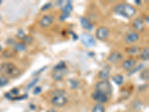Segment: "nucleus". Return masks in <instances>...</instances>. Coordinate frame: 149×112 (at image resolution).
Returning a JSON list of instances; mask_svg holds the SVG:
<instances>
[{
	"label": "nucleus",
	"mask_w": 149,
	"mask_h": 112,
	"mask_svg": "<svg viewBox=\"0 0 149 112\" xmlns=\"http://www.w3.org/2000/svg\"><path fill=\"white\" fill-rule=\"evenodd\" d=\"M114 12L116 14L120 15L122 17L127 19H131L136 13V10L133 6L128 3L122 2L119 3L114 7Z\"/></svg>",
	"instance_id": "f257e3e1"
},
{
	"label": "nucleus",
	"mask_w": 149,
	"mask_h": 112,
	"mask_svg": "<svg viewBox=\"0 0 149 112\" xmlns=\"http://www.w3.org/2000/svg\"><path fill=\"white\" fill-rule=\"evenodd\" d=\"M0 73H2L7 79L8 78L15 79L20 76L21 74V70L13 63L6 62L3 63L0 66Z\"/></svg>",
	"instance_id": "f03ea898"
},
{
	"label": "nucleus",
	"mask_w": 149,
	"mask_h": 112,
	"mask_svg": "<svg viewBox=\"0 0 149 112\" xmlns=\"http://www.w3.org/2000/svg\"><path fill=\"white\" fill-rule=\"evenodd\" d=\"M95 88L96 90L102 92L107 96L112 94L113 92V86L108 80H102L98 82L95 85Z\"/></svg>",
	"instance_id": "7ed1b4c3"
},
{
	"label": "nucleus",
	"mask_w": 149,
	"mask_h": 112,
	"mask_svg": "<svg viewBox=\"0 0 149 112\" xmlns=\"http://www.w3.org/2000/svg\"><path fill=\"white\" fill-rule=\"evenodd\" d=\"M81 41L86 47H93L95 45V40L93 35L87 32H84L81 35Z\"/></svg>",
	"instance_id": "20e7f679"
},
{
	"label": "nucleus",
	"mask_w": 149,
	"mask_h": 112,
	"mask_svg": "<svg viewBox=\"0 0 149 112\" xmlns=\"http://www.w3.org/2000/svg\"><path fill=\"white\" fill-rule=\"evenodd\" d=\"M92 98L94 99L95 101L98 102V104H104L107 103L108 102V96L105 95L102 92L98 91V90H95L92 94Z\"/></svg>",
	"instance_id": "39448f33"
},
{
	"label": "nucleus",
	"mask_w": 149,
	"mask_h": 112,
	"mask_svg": "<svg viewBox=\"0 0 149 112\" xmlns=\"http://www.w3.org/2000/svg\"><path fill=\"white\" fill-rule=\"evenodd\" d=\"M52 105L56 107H63L67 103V99L64 95L54 96L51 100Z\"/></svg>",
	"instance_id": "423d86ee"
},
{
	"label": "nucleus",
	"mask_w": 149,
	"mask_h": 112,
	"mask_svg": "<svg viewBox=\"0 0 149 112\" xmlns=\"http://www.w3.org/2000/svg\"><path fill=\"white\" fill-rule=\"evenodd\" d=\"M110 34V30L108 28L104 27V26H101V27L98 28L95 32V35L96 37L100 40V41H104L108 37Z\"/></svg>",
	"instance_id": "0eeeda50"
},
{
	"label": "nucleus",
	"mask_w": 149,
	"mask_h": 112,
	"mask_svg": "<svg viewBox=\"0 0 149 112\" xmlns=\"http://www.w3.org/2000/svg\"><path fill=\"white\" fill-rule=\"evenodd\" d=\"M122 59H123V55L118 51H114L113 52H111L109 56L107 57L108 62L112 63V64L120 62Z\"/></svg>",
	"instance_id": "6e6552de"
},
{
	"label": "nucleus",
	"mask_w": 149,
	"mask_h": 112,
	"mask_svg": "<svg viewBox=\"0 0 149 112\" xmlns=\"http://www.w3.org/2000/svg\"><path fill=\"white\" fill-rule=\"evenodd\" d=\"M55 20V17L52 14H46L42 17L40 21V26L43 28L50 26Z\"/></svg>",
	"instance_id": "1a4fd4ad"
},
{
	"label": "nucleus",
	"mask_w": 149,
	"mask_h": 112,
	"mask_svg": "<svg viewBox=\"0 0 149 112\" xmlns=\"http://www.w3.org/2000/svg\"><path fill=\"white\" fill-rule=\"evenodd\" d=\"M112 70V67L110 65H106L98 72V77L102 80H107L110 75V72Z\"/></svg>",
	"instance_id": "9d476101"
},
{
	"label": "nucleus",
	"mask_w": 149,
	"mask_h": 112,
	"mask_svg": "<svg viewBox=\"0 0 149 112\" xmlns=\"http://www.w3.org/2000/svg\"><path fill=\"white\" fill-rule=\"evenodd\" d=\"M136 65V60L134 58L127 59L122 63V68L127 71H131Z\"/></svg>",
	"instance_id": "9b49d317"
},
{
	"label": "nucleus",
	"mask_w": 149,
	"mask_h": 112,
	"mask_svg": "<svg viewBox=\"0 0 149 112\" xmlns=\"http://www.w3.org/2000/svg\"><path fill=\"white\" fill-rule=\"evenodd\" d=\"M139 39H140V35L136 31H132V32L127 34L125 37L126 43H133L136 42Z\"/></svg>",
	"instance_id": "f8f14e48"
},
{
	"label": "nucleus",
	"mask_w": 149,
	"mask_h": 112,
	"mask_svg": "<svg viewBox=\"0 0 149 112\" xmlns=\"http://www.w3.org/2000/svg\"><path fill=\"white\" fill-rule=\"evenodd\" d=\"M132 26L136 31H143L145 29V23L141 18H136L133 20Z\"/></svg>",
	"instance_id": "ddd939ff"
},
{
	"label": "nucleus",
	"mask_w": 149,
	"mask_h": 112,
	"mask_svg": "<svg viewBox=\"0 0 149 112\" xmlns=\"http://www.w3.org/2000/svg\"><path fill=\"white\" fill-rule=\"evenodd\" d=\"M67 73V69L65 70H54L52 73V78L55 81H61Z\"/></svg>",
	"instance_id": "4468645a"
},
{
	"label": "nucleus",
	"mask_w": 149,
	"mask_h": 112,
	"mask_svg": "<svg viewBox=\"0 0 149 112\" xmlns=\"http://www.w3.org/2000/svg\"><path fill=\"white\" fill-rule=\"evenodd\" d=\"M80 22L81 24V26L84 28L85 30H87V31H92L93 29V24L90 22V21L88 20L87 17H82L80 19Z\"/></svg>",
	"instance_id": "2eb2a0df"
},
{
	"label": "nucleus",
	"mask_w": 149,
	"mask_h": 112,
	"mask_svg": "<svg viewBox=\"0 0 149 112\" xmlns=\"http://www.w3.org/2000/svg\"><path fill=\"white\" fill-rule=\"evenodd\" d=\"M16 54H17V52L14 49L8 48V49H6L2 52V57L5 58H11L15 57Z\"/></svg>",
	"instance_id": "dca6fc26"
},
{
	"label": "nucleus",
	"mask_w": 149,
	"mask_h": 112,
	"mask_svg": "<svg viewBox=\"0 0 149 112\" xmlns=\"http://www.w3.org/2000/svg\"><path fill=\"white\" fill-rule=\"evenodd\" d=\"M14 50L16 52H22L26 51V44L23 42H18L15 43L14 46Z\"/></svg>",
	"instance_id": "f3484780"
},
{
	"label": "nucleus",
	"mask_w": 149,
	"mask_h": 112,
	"mask_svg": "<svg viewBox=\"0 0 149 112\" xmlns=\"http://www.w3.org/2000/svg\"><path fill=\"white\" fill-rule=\"evenodd\" d=\"M140 47L137 46H132L128 48H126V52L131 55H136V54L140 53Z\"/></svg>",
	"instance_id": "a211bd4d"
},
{
	"label": "nucleus",
	"mask_w": 149,
	"mask_h": 112,
	"mask_svg": "<svg viewBox=\"0 0 149 112\" xmlns=\"http://www.w3.org/2000/svg\"><path fill=\"white\" fill-rule=\"evenodd\" d=\"M113 81H114L115 84H116L117 85H122V83L124 81V77L123 75L121 74H116L113 77Z\"/></svg>",
	"instance_id": "6ab92c4d"
},
{
	"label": "nucleus",
	"mask_w": 149,
	"mask_h": 112,
	"mask_svg": "<svg viewBox=\"0 0 149 112\" xmlns=\"http://www.w3.org/2000/svg\"><path fill=\"white\" fill-rule=\"evenodd\" d=\"M140 58L143 61H148L149 58V48L146 47L142 52V53L140 54Z\"/></svg>",
	"instance_id": "aec40b11"
},
{
	"label": "nucleus",
	"mask_w": 149,
	"mask_h": 112,
	"mask_svg": "<svg viewBox=\"0 0 149 112\" xmlns=\"http://www.w3.org/2000/svg\"><path fill=\"white\" fill-rule=\"evenodd\" d=\"M73 9V7H72V5L70 2H68L66 5H64L62 8V11H63V13H66V14H70L71 13V11H72Z\"/></svg>",
	"instance_id": "412c9836"
},
{
	"label": "nucleus",
	"mask_w": 149,
	"mask_h": 112,
	"mask_svg": "<svg viewBox=\"0 0 149 112\" xmlns=\"http://www.w3.org/2000/svg\"><path fill=\"white\" fill-rule=\"evenodd\" d=\"M68 83L69 84V86L71 87V88L74 89V88H77L79 85H80V82L79 81H78L77 79H70L68 81Z\"/></svg>",
	"instance_id": "4be33fe9"
},
{
	"label": "nucleus",
	"mask_w": 149,
	"mask_h": 112,
	"mask_svg": "<svg viewBox=\"0 0 149 112\" xmlns=\"http://www.w3.org/2000/svg\"><path fill=\"white\" fill-rule=\"evenodd\" d=\"M93 112H105V108L102 104H96L93 109Z\"/></svg>",
	"instance_id": "5701e85b"
},
{
	"label": "nucleus",
	"mask_w": 149,
	"mask_h": 112,
	"mask_svg": "<svg viewBox=\"0 0 149 112\" xmlns=\"http://www.w3.org/2000/svg\"><path fill=\"white\" fill-rule=\"evenodd\" d=\"M140 78H141L142 80H148V69H146V70L141 71V73H140Z\"/></svg>",
	"instance_id": "b1692460"
},
{
	"label": "nucleus",
	"mask_w": 149,
	"mask_h": 112,
	"mask_svg": "<svg viewBox=\"0 0 149 112\" xmlns=\"http://www.w3.org/2000/svg\"><path fill=\"white\" fill-rule=\"evenodd\" d=\"M9 83V80L5 76H0V88H2V87H5Z\"/></svg>",
	"instance_id": "393cba45"
},
{
	"label": "nucleus",
	"mask_w": 149,
	"mask_h": 112,
	"mask_svg": "<svg viewBox=\"0 0 149 112\" xmlns=\"http://www.w3.org/2000/svg\"><path fill=\"white\" fill-rule=\"evenodd\" d=\"M65 69H66V64L64 61H60L54 67V70H65Z\"/></svg>",
	"instance_id": "a878e982"
},
{
	"label": "nucleus",
	"mask_w": 149,
	"mask_h": 112,
	"mask_svg": "<svg viewBox=\"0 0 149 112\" xmlns=\"http://www.w3.org/2000/svg\"><path fill=\"white\" fill-rule=\"evenodd\" d=\"M39 81V79L38 78H35V79H33L32 81H31V82L28 84V85H27V87H26V90H29V89H31L33 88V87L35 86V85H36L37 83Z\"/></svg>",
	"instance_id": "bb28decb"
},
{
	"label": "nucleus",
	"mask_w": 149,
	"mask_h": 112,
	"mask_svg": "<svg viewBox=\"0 0 149 112\" xmlns=\"http://www.w3.org/2000/svg\"><path fill=\"white\" fill-rule=\"evenodd\" d=\"M143 66H144L143 64H140V65H139V66L135 67L133 68V70H131V71H130V72H131V73H129V75H132V74H134V73H136V72L139 71V70H141L142 69V67H143Z\"/></svg>",
	"instance_id": "cd10ccee"
},
{
	"label": "nucleus",
	"mask_w": 149,
	"mask_h": 112,
	"mask_svg": "<svg viewBox=\"0 0 149 112\" xmlns=\"http://www.w3.org/2000/svg\"><path fill=\"white\" fill-rule=\"evenodd\" d=\"M26 34H25V32H24L22 30H20V31H18V33H17V35H16V37H17V38L19 39H21V40H22L23 41L24 38L26 37Z\"/></svg>",
	"instance_id": "c85d7f7f"
},
{
	"label": "nucleus",
	"mask_w": 149,
	"mask_h": 112,
	"mask_svg": "<svg viewBox=\"0 0 149 112\" xmlns=\"http://www.w3.org/2000/svg\"><path fill=\"white\" fill-rule=\"evenodd\" d=\"M33 40H34V39H33V37H31V36H28V35H26V37H25V38H24V40H23V41H24V43H28V44H30V43H32V41H33Z\"/></svg>",
	"instance_id": "c756f323"
},
{
	"label": "nucleus",
	"mask_w": 149,
	"mask_h": 112,
	"mask_svg": "<svg viewBox=\"0 0 149 112\" xmlns=\"http://www.w3.org/2000/svg\"><path fill=\"white\" fill-rule=\"evenodd\" d=\"M70 14H66V13H62V14L60 15V17H59V20L60 21H64L66 19H67L69 17Z\"/></svg>",
	"instance_id": "7c9ffc66"
},
{
	"label": "nucleus",
	"mask_w": 149,
	"mask_h": 112,
	"mask_svg": "<svg viewBox=\"0 0 149 112\" xmlns=\"http://www.w3.org/2000/svg\"><path fill=\"white\" fill-rule=\"evenodd\" d=\"M41 91H42V88L40 86H37L34 89V90H33V94H34V95H37V94H40Z\"/></svg>",
	"instance_id": "2f4dec72"
},
{
	"label": "nucleus",
	"mask_w": 149,
	"mask_h": 112,
	"mask_svg": "<svg viewBox=\"0 0 149 112\" xmlns=\"http://www.w3.org/2000/svg\"><path fill=\"white\" fill-rule=\"evenodd\" d=\"M51 6H52V4L50 3V2L46 3L45 5H44L42 7H41V11H46V10L48 9H50V8L51 7Z\"/></svg>",
	"instance_id": "473e14b6"
},
{
	"label": "nucleus",
	"mask_w": 149,
	"mask_h": 112,
	"mask_svg": "<svg viewBox=\"0 0 149 112\" xmlns=\"http://www.w3.org/2000/svg\"><path fill=\"white\" fill-rule=\"evenodd\" d=\"M19 93H20V90H19V89L17 88H14L11 90V94H14V95L15 96L18 95Z\"/></svg>",
	"instance_id": "72a5a7b5"
},
{
	"label": "nucleus",
	"mask_w": 149,
	"mask_h": 112,
	"mask_svg": "<svg viewBox=\"0 0 149 112\" xmlns=\"http://www.w3.org/2000/svg\"><path fill=\"white\" fill-rule=\"evenodd\" d=\"M47 112H57L55 110V109H49V111H48Z\"/></svg>",
	"instance_id": "f704fd0d"
},
{
	"label": "nucleus",
	"mask_w": 149,
	"mask_h": 112,
	"mask_svg": "<svg viewBox=\"0 0 149 112\" xmlns=\"http://www.w3.org/2000/svg\"><path fill=\"white\" fill-rule=\"evenodd\" d=\"M146 22H147V24H148V16H147V17H146Z\"/></svg>",
	"instance_id": "c9c22d12"
},
{
	"label": "nucleus",
	"mask_w": 149,
	"mask_h": 112,
	"mask_svg": "<svg viewBox=\"0 0 149 112\" xmlns=\"http://www.w3.org/2000/svg\"><path fill=\"white\" fill-rule=\"evenodd\" d=\"M135 2H136V4H141V2H140V1H139V0H136V1H135Z\"/></svg>",
	"instance_id": "e433bc0d"
},
{
	"label": "nucleus",
	"mask_w": 149,
	"mask_h": 112,
	"mask_svg": "<svg viewBox=\"0 0 149 112\" xmlns=\"http://www.w3.org/2000/svg\"><path fill=\"white\" fill-rule=\"evenodd\" d=\"M1 51H2V48L0 46V52H1Z\"/></svg>",
	"instance_id": "4c0bfd02"
}]
</instances>
